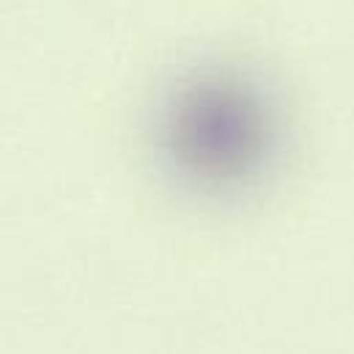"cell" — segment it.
<instances>
[{
    "label": "cell",
    "instance_id": "1",
    "mask_svg": "<svg viewBox=\"0 0 354 354\" xmlns=\"http://www.w3.org/2000/svg\"><path fill=\"white\" fill-rule=\"evenodd\" d=\"M272 113L264 93L239 75H203L165 107L162 146L187 181L234 189L264 171L272 154Z\"/></svg>",
    "mask_w": 354,
    "mask_h": 354
}]
</instances>
